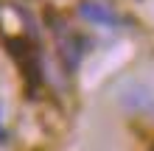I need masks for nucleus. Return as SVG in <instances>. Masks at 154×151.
Segmentation results:
<instances>
[{
    "instance_id": "1",
    "label": "nucleus",
    "mask_w": 154,
    "mask_h": 151,
    "mask_svg": "<svg viewBox=\"0 0 154 151\" xmlns=\"http://www.w3.org/2000/svg\"><path fill=\"white\" fill-rule=\"evenodd\" d=\"M79 14L90 25H101V28H118V25H123L121 14L112 6L101 3V0H84V3H79Z\"/></svg>"
}]
</instances>
